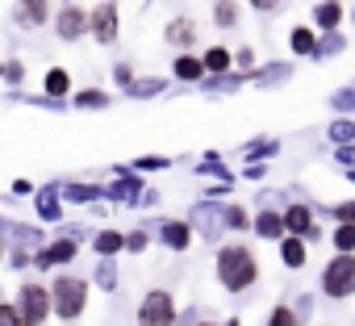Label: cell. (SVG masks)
Instances as JSON below:
<instances>
[{"label":"cell","mask_w":355,"mask_h":326,"mask_svg":"<svg viewBox=\"0 0 355 326\" xmlns=\"http://www.w3.org/2000/svg\"><path fill=\"white\" fill-rule=\"evenodd\" d=\"M284 264H288V268H301V264H305V243H301V239H288V243H284Z\"/></svg>","instance_id":"cell-10"},{"label":"cell","mask_w":355,"mask_h":326,"mask_svg":"<svg viewBox=\"0 0 355 326\" xmlns=\"http://www.w3.org/2000/svg\"><path fill=\"white\" fill-rule=\"evenodd\" d=\"M218 26H234L239 22V9H234V0H218Z\"/></svg>","instance_id":"cell-16"},{"label":"cell","mask_w":355,"mask_h":326,"mask_svg":"<svg viewBox=\"0 0 355 326\" xmlns=\"http://www.w3.org/2000/svg\"><path fill=\"white\" fill-rule=\"evenodd\" d=\"M55 297L42 289V284H26L21 289V301H17V309H21V318L30 322V326H38L42 318H46V305H51Z\"/></svg>","instance_id":"cell-5"},{"label":"cell","mask_w":355,"mask_h":326,"mask_svg":"<svg viewBox=\"0 0 355 326\" xmlns=\"http://www.w3.org/2000/svg\"><path fill=\"white\" fill-rule=\"evenodd\" d=\"M117 247H121V234H96V251L101 255H113Z\"/></svg>","instance_id":"cell-20"},{"label":"cell","mask_w":355,"mask_h":326,"mask_svg":"<svg viewBox=\"0 0 355 326\" xmlns=\"http://www.w3.org/2000/svg\"><path fill=\"white\" fill-rule=\"evenodd\" d=\"M251 5H255L259 13H268V9H276V5H280V0H251Z\"/></svg>","instance_id":"cell-24"},{"label":"cell","mask_w":355,"mask_h":326,"mask_svg":"<svg viewBox=\"0 0 355 326\" xmlns=\"http://www.w3.org/2000/svg\"><path fill=\"white\" fill-rule=\"evenodd\" d=\"M205 67H209V71H226V67H230V55H226V46H214V51L205 55Z\"/></svg>","instance_id":"cell-15"},{"label":"cell","mask_w":355,"mask_h":326,"mask_svg":"<svg viewBox=\"0 0 355 326\" xmlns=\"http://www.w3.org/2000/svg\"><path fill=\"white\" fill-rule=\"evenodd\" d=\"M293 51L309 55V51H313V34H309V30H297V34H293Z\"/></svg>","instance_id":"cell-21"},{"label":"cell","mask_w":355,"mask_h":326,"mask_svg":"<svg viewBox=\"0 0 355 326\" xmlns=\"http://www.w3.org/2000/svg\"><path fill=\"white\" fill-rule=\"evenodd\" d=\"M21 22H46V0H21Z\"/></svg>","instance_id":"cell-9"},{"label":"cell","mask_w":355,"mask_h":326,"mask_svg":"<svg viewBox=\"0 0 355 326\" xmlns=\"http://www.w3.org/2000/svg\"><path fill=\"white\" fill-rule=\"evenodd\" d=\"M284 226H288V222H284L280 214H259V222H255V230H259L263 239H280Z\"/></svg>","instance_id":"cell-7"},{"label":"cell","mask_w":355,"mask_h":326,"mask_svg":"<svg viewBox=\"0 0 355 326\" xmlns=\"http://www.w3.org/2000/svg\"><path fill=\"white\" fill-rule=\"evenodd\" d=\"M92 34H96L101 42H113V38H117V9H113V5H101V9L92 13Z\"/></svg>","instance_id":"cell-6"},{"label":"cell","mask_w":355,"mask_h":326,"mask_svg":"<svg viewBox=\"0 0 355 326\" xmlns=\"http://www.w3.org/2000/svg\"><path fill=\"white\" fill-rule=\"evenodd\" d=\"M272 326H297V318H293V309H284V305H280V309L272 314Z\"/></svg>","instance_id":"cell-23"},{"label":"cell","mask_w":355,"mask_h":326,"mask_svg":"<svg viewBox=\"0 0 355 326\" xmlns=\"http://www.w3.org/2000/svg\"><path fill=\"white\" fill-rule=\"evenodd\" d=\"M284 222H288V230H297V234L313 226V222H309V209H301V205H297V209H288V214H284Z\"/></svg>","instance_id":"cell-13"},{"label":"cell","mask_w":355,"mask_h":326,"mask_svg":"<svg viewBox=\"0 0 355 326\" xmlns=\"http://www.w3.org/2000/svg\"><path fill=\"white\" fill-rule=\"evenodd\" d=\"M84 280H55V309H59V318H80V309H84Z\"/></svg>","instance_id":"cell-3"},{"label":"cell","mask_w":355,"mask_h":326,"mask_svg":"<svg viewBox=\"0 0 355 326\" xmlns=\"http://www.w3.org/2000/svg\"><path fill=\"white\" fill-rule=\"evenodd\" d=\"M334 247H338V251H351V247H355V222L338 226V234H334Z\"/></svg>","instance_id":"cell-17"},{"label":"cell","mask_w":355,"mask_h":326,"mask_svg":"<svg viewBox=\"0 0 355 326\" xmlns=\"http://www.w3.org/2000/svg\"><path fill=\"white\" fill-rule=\"evenodd\" d=\"M163 239H167L171 247H189V226H167Z\"/></svg>","instance_id":"cell-18"},{"label":"cell","mask_w":355,"mask_h":326,"mask_svg":"<svg viewBox=\"0 0 355 326\" xmlns=\"http://www.w3.org/2000/svg\"><path fill=\"white\" fill-rule=\"evenodd\" d=\"M322 284H326L330 297H347V293H355V259H351V255H334V259L326 264Z\"/></svg>","instance_id":"cell-2"},{"label":"cell","mask_w":355,"mask_h":326,"mask_svg":"<svg viewBox=\"0 0 355 326\" xmlns=\"http://www.w3.org/2000/svg\"><path fill=\"white\" fill-rule=\"evenodd\" d=\"M71 255H76V243L67 239V243H55V247L42 255V264H59V259H71Z\"/></svg>","instance_id":"cell-14"},{"label":"cell","mask_w":355,"mask_h":326,"mask_svg":"<svg viewBox=\"0 0 355 326\" xmlns=\"http://www.w3.org/2000/svg\"><path fill=\"white\" fill-rule=\"evenodd\" d=\"M26 318H21V309H13V305H5L0 309V326H21Z\"/></svg>","instance_id":"cell-22"},{"label":"cell","mask_w":355,"mask_h":326,"mask_svg":"<svg viewBox=\"0 0 355 326\" xmlns=\"http://www.w3.org/2000/svg\"><path fill=\"white\" fill-rule=\"evenodd\" d=\"M338 17H343L338 5H322V9H318V26H338Z\"/></svg>","instance_id":"cell-19"},{"label":"cell","mask_w":355,"mask_h":326,"mask_svg":"<svg viewBox=\"0 0 355 326\" xmlns=\"http://www.w3.org/2000/svg\"><path fill=\"white\" fill-rule=\"evenodd\" d=\"M338 218L343 222H355V205H338Z\"/></svg>","instance_id":"cell-25"},{"label":"cell","mask_w":355,"mask_h":326,"mask_svg":"<svg viewBox=\"0 0 355 326\" xmlns=\"http://www.w3.org/2000/svg\"><path fill=\"white\" fill-rule=\"evenodd\" d=\"M201 67H205L201 59H193V55H184L180 63H175V76H180V80H197V76H201Z\"/></svg>","instance_id":"cell-11"},{"label":"cell","mask_w":355,"mask_h":326,"mask_svg":"<svg viewBox=\"0 0 355 326\" xmlns=\"http://www.w3.org/2000/svg\"><path fill=\"white\" fill-rule=\"evenodd\" d=\"M218 276H222V284L226 289H247L251 280H255V259H251V251L247 247H226L222 255H218Z\"/></svg>","instance_id":"cell-1"},{"label":"cell","mask_w":355,"mask_h":326,"mask_svg":"<svg viewBox=\"0 0 355 326\" xmlns=\"http://www.w3.org/2000/svg\"><path fill=\"white\" fill-rule=\"evenodd\" d=\"M80 30H84V13H80V9H67V13L59 17V34H63V38H76Z\"/></svg>","instance_id":"cell-8"},{"label":"cell","mask_w":355,"mask_h":326,"mask_svg":"<svg viewBox=\"0 0 355 326\" xmlns=\"http://www.w3.org/2000/svg\"><path fill=\"white\" fill-rule=\"evenodd\" d=\"M171 318H175L171 297L167 293H146V301L138 309V326H171Z\"/></svg>","instance_id":"cell-4"},{"label":"cell","mask_w":355,"mask_h":326,"mask_svg":"<svg viewBox=\"0 0 355 326\" xmlns=\"http://www.w3.org/2000/svg\"><path fill=\"white\" fill-rule=\"evenodd\" d=\"M67 88H71V76H67V71H51V76H46V92H51V96H63Z\"/></svg>","instance_id":"cell-12"}]
</instances>
